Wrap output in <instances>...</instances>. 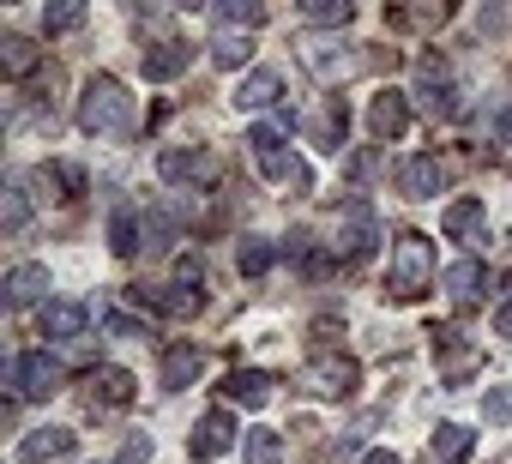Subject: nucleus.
I'll use <instances>...</instances> for the list:
<instances>
[{"label":"nucleus","instance_id":"f257e3e1","mask_svg":"<svg viewBox=\"0 0 512 464\" xmlns=\"http://www.w3.org/2000/svg\"><path fill=\"white\" fill-rule=\"evenodd\" d=\"M386 290L398 302H416L434 290V242L416 236V229H404V236L392 242V266H386Z\"/></svg>","mask_w":512,"mask_h":464},{"label":"nucleus","instance_id":"f03ea898","mask_svg":"<svg viewBox=\"0 0 512 464\" xmlns=\"http://www.w3.org/2000/svg\"><path fill=\"white\" fill-rule=\"evenodd\" d=\"M127 121H133V97H127V85L109 79V73H91L85 91H79V127L103 139V133H127Z\"/></svg>","mask_w":512,"mask_h":464},{"label":"nucleus","instance_id":"7ed1b4c3","mask_svg":"<svg viewBox=\"0 0 512 464\" xmlns=\"http://www.w3.org/2000/svg\"><path fill=\"white\" fill-rule=\"evenodd\" d=\"M61 380H67V368H61L49 350H25V356L7 362V386H13V398H55Z\"/></svg>","mask_w":512,"mask_h":464},{"label":"nucleus","instance_id":"20e7f679","mask_svg":"<svg viewBox=\"0 0 512 464\" xmlns=\"http://www.w3.org/2000/svg\"><path fill=\"white\" fill-rule=\"evenodd\" d=\"M374 236H380L374 205H368V199H344V205H338V242H332V260H368Z\"/></svg>","mask_w":512,"mask_h":464},{"label":"nucleus","instance_id":"39448f33","mask_svg":"<svg viewBox=\"0 0 512 464\" xmlns=\"http://www.w3.org/2000/svg\"><path fill=\"white\" fill-rule=\"evenodd\" d=\"M296 55H302V67H308L320 85H338V79H350V73H356V55H350V43H344V37H302V43H296Z\"/></svg>","mask_w":512,"mask_h":464},{"label":"nucleus","instance_id":"423d86ee","mask_svg":"<svg viewBox=\"0 0 512 464\" xmlns=\"http://www.w3.org/2000/svg\"><path fill=\"white\" fill-rule=\"evenodd\" d=\"M49 290H55V278H49V266H37V260H25V266H13L7 278H0V302H7L13 314H19V308H37V302L49 308V302H55Z\"/></svg>","mask_w":512,"mask_h":464},{"label":"nucleus","instance_id":"0eeeda50","mask_svg":"<svg viewBox=\"0 0 512 464\" xmlns=\"http://www.w3.org/2000/svg\"><path fill=\"white\" fill-rule=\"evenodd\" d=\"M416 103H422L434 121H452V115H458V85L446 79L440 61H422V67H416Z\"/></svg>","mask_w":512,"mask_h":464},{"label":"nucleus","instance_id":"6e6552de","mask_svg":"<svg viewBox=\"0 0 512 464\" xmlns=\"http://www.w3.org/2000/svg\"><path fill=\"white\" fill-rule=\"evenodd\" d=\"M440 284H446V296L458 302V308H470V302H482L488 290H494V272H488V260H452L446 272H440Z\"/></svg>","mask_w":512,"mask_h":464},{"label":"nucleus","instance_id":"1a4fd4ad","mask_svg":"<svg viewBox=\"0 0 512 464\" xmlns=\"http://www.w3.org/2000/svg\"><path fill=\"white\" fill-rule=\"evenodd\" d=\"M241 434H247V428H235L229 410H211V416H199V428L187 434V452H193V458H223Z\"/></svg>","mask_w":512,"mask_h":464},{"label":"nucleus","instance_id":"9d476101","mask_svg":"<svg viewBox=\"0 0 512 464\" xmlns=\"http://www.w3.org/2000/svg\"><path fill=\"white\" fill-rule=\"evenodd\" d=\"M440 187H446V163H440V157L416 151V157L398 163V193H404V199H434Z\"/></svg>","mask_w":512,"mask_h":464},{"label":"nucleus","instance_id":"9b49d317","mask_svg":"<svg viewBox=\"0 0 512 464\" xmlns=\"http://www.w3.org/2000/svg\"><path fill=\"white\" fill-rule=\"evenodd\" d=\"M404 127H410V91H380L374 103H368V133L374 139H404Z\"/></svg>","mask_w":512,"mask_h":464},{"label":"nucleus","instance_id":"f8f14e48","mask_svg":"<svg viewBox=\"0 0 512 464\" xmlns=\"http://www.w3.org/2000/svg\"><path fill=\"white\" fill-rule=\"evenodd\" d=\"M308 386L326 392V398H350V392L362 386V368H356L350 356H320V362L308 368Z\"/></svg>","mask_w":512,"mask_h":464},{"label":"nucleus","instance_id":"ddd939ff","mask_svg":"<svg viewBox=\"0 0 512 464\" xmlns=\"http://www.w3.org/2000/svg\"><path fill=\"white\" fill-rule=\"evenodd\" d=\"M440 229H446V242H482V229H488L482 199H452L440 211Z\"/></svg>","mask_w":512,"mask_h":464},{"label":"nucleus","instance_id":"4468645a","mask_svg":"<svg viewBox=\"0 0 512 464\" xmlns=\"http://www.w3.org/2000/svg\"><path fill=\"white\" fill-rule=\"evenodd\" d=\"M139 308H151V314H193L199 308V290H181V284H139V290H127Z\"/></svg>","mask_w":512,"mask_h":464},{"label":"nucleus","instance_id":"2eb2a0df","mask_svg":"<svg viewBox=\"0 0 512 464\" xmlns=\"http://www.w3.org/2000/svg\"><path fill=\"white\" fill-rule=\"evenodd\" d=\"M199 374H205V350H193V344H169L163 350V392H187Z\"/></svg>","mask_w":512,"mask_h":464},{"label":"nucleus","instance_id":"dca6fc26","mask_svg":"<svg viewBox=\"0 0 512 464\" xmlns=\"http://www.w3.org/2000/svg\"><path fill=\"white\" fill-rule=\"evenodd\" d=\"M73 440H79V434H73V428H55V422H49V428H31V434L19 440V458H25V464H49V458H67Z\"/></svg>","mask_w":512,"mask_h":464},{"label":"nucleus","instance_id":"f3484780","mask_svg":"<svg viewBox=\"0 0 512 464\" xmlns=\"http://www.w3.org/2000/svg\"><path fill=\"white\" fill-rule=\"evenodd\" d=\"M284 97V79L272 73V67H253V73H241V85H235V109H272Z\"/></svg>","mask_w":512,"mask_h":464},{"label":"nucleus","instance_id":"a211bd4d","mask_svg":"<svg viewBox=\"0 0 512 464\" xmlns=\"http://www.w3.org/2000/svg\"><path fill=\"white\" fill-rule=\"evenodd\" d=\"M85 320H91V314H85L79 302H49V308L37 314V326H43V338H55V344H73V338L85 332Z\"/></svg>","mask_w":512,"mask_h":464},{"label":"nucleus","instance_id":"6ab92c4d","mask_svg":"<svg viewBox=\"0 0 512 464\" xmlns=\"http://www.w3.org/2000/svg\"><path fill=\"white\" fill-rule=\"evenodd\" d=\"M157 175L163 181H199V175H211V157L187 151V145H169V151H157Z\"/></svg>","mask_w":512,"mask_h":464},{"label":"nucleus","instance_id":"aec40b11","mask_svg":"<svg viewBox=\"0 0 512 464\" xmlns=\"http://www.w3.org/2000/svg\"><path fill=\"white\" fill-rule=\"evenodd\" d=\"M187 61H193V49H187V43H175V37H169V43H151V49H145V79H151V85H163V79H175Z\"/></svg>","mask_w":512,"mask_h":464},{"label":"nucleus","instance_id":"412c9836","mask_svg":"<svg viewBox=\"0 0 512 464\" xmlns=\"http://www.w3.org/2000/svg\"><path fill=\"white\" fill-rule=\"evenodd\" d=\"M223 392H229L235 404H247V410H260V404L272 398V374H260V368H235V374L223 380Z\"/></svg>","mask_w":512,"mask_h":464},{"label":"nucleus","instance_id":"4be33fe9","mask_svg":"<svg viewBox=\"0 0 512 464\" xmlns=\"http://www.w3.org/2000/svg\"><path fill=\"white\" fill-rule=\"evenodd\" d=\"M139 242H145L139 211H133V205H115V217H109V248H115L121 260H133V254H139Z\"/></svg>","mask_w":512,"mask_h":464},{"label":"nucleus","instance_id":"5701e85b","mask_svg":"<svg viewBox=\"0 0 512 464\" xmlns=\"http://www.w3.org/2000/svg\"><path fill=\"white\" fill-rule=\"evenodd\" d=\"M205 49H211V61H217L223 73H241V67L253 61V37H247V31H217Z\"/></svg>","mask_w":512,"mask_h":464},{"label":"nucleus","instance_id":"b1692460","mask_svg":"<svg viewBox=\"0 0 512 464\" xmlns=\"http://www.w3.org/2000/svg\"><path fill=\"white\" fill-rule=\"evenodd\" d=\"M91 404H133V374L127 368H91Z\"/></svg>","mask_w":512,"mask_h":464},{"label":"nucleus","instance_id":"393cba45","mask_svg":"<svg viewBox=\"0 0 512 464\" xmlns=\"http://www.w3.org/2000/svg\"><path fill=\"white\" fill-rule=\"evenodd\" d=\"M470 446H476V434H470L464 422H440V428H434V464H464Z\"/></svg>","mask_w":512,"mask_h":464},{"label":"nucleus","instance_id":"a878e982","mask_svg":"<svg viewBox=\"0 0 512 464\" xmlns=\"http://www.w3.org/2000/svg\"><path fill=\"white\" fill-rule=\"evenodd\" d=\"M235 266H241L247 278H266V272L278 266V248H272L266 236H241V248H235Z\"/></svg>","mask_w":512,"mask_h":464},{"label":"nucleus","instance_id":"bb28decb","mask_svg":"<svg viewBox=\"0 0 512 464\" xmlns=\"http://www.w3.org/2000/svg\"><path fill=\"white\" fill-rule=\"evenodd\" d=\"M25 223H31V193H25V181H13L0 193V229H7V236H25Z\"/></svg>","mask_w":512,"mask_h":464},{"label":"nucleus","instance_id":"cd10ccee","mask_svg":"<svg viewBox=\"0 0 512 464\" xmlns=\"http://www.w3.org/2000/svg\"><path fill=\"white\" fill-rule=\"evenodd\" d=\"M241 458H247V464H278V458H284L278 428H247V434H241Z\"/></svg>","mask_w":512,"mask_h":464},{"label":"nucleus","instance_id":"c85d7f7f","mask_svg":"<svg viewBox=\"0 0 512 464\" xmlns=\"http://www.w3.org/2000/svg\"><path fill=\"white\" fill-rule=\"evenodd\" d=\"M217 25H223V31H260V25H266V7H260V0H223V7H217Z\"/></svg>","mask_w":512,"mask_h":464},{"label":"nucleus","instance_id":"c756f323","mask_svg":"<svg viewBox=\"0 0 512 464\" xmlns=\"http://www.w3.org/2000/svg\"><path fill=\"white\" fill-rule=\"evenodd\" d=\"M85 25V0H55V7H43V31L49 37H67Z\"/></svg>","mask_w":512,"mask_h":464},{"label":"nucleus","instance_id":"7c9ffc66","mask_svg":"<svg viewBox=\"0 0 512 464\" xmlns=\"http://www.w3.org/2000/svg\"><path fill=\"white\" fill-rule=\"evenodd\" d=\"M314 25H332V31H344L350 19H356V0H308V7H302Z\"/></svg>","mask_w":512,"mask_h":464},{"label":"nucleus","instance_id":"2f4dec72","mask_svg":"<svg viewBox=\"0 0 512 464\" xmlns=\"http://www.w3.org/2000/svg\"><path fill=\"white\" fill-rule=\"evenodd\" d=\"M0 67H7L13 79H25V73L37 67V49H31L25 37H0Z\"/></svg>","mask_w":512,"mask_h":464},{"label":"nucleus","instance_id":"473e14b6","mask_svg":"<svg viewBox=\"0 0 512 464\" xmlns=\"http://www.w3.org/2000/svg\"><path fill=\"white\" fill-rule=\"evenodd\" d=\"M482 422H494V428L512 422V386H488L482 392Z\"/></svg>","mask_w":512,"mask_h":464},{"label":"nucleus","instance_id":"72a5a7b5","mask_svg":"<svg viewBox=\"0 0 512 464\" xmlns=\"http://www.w3.org/2000/svg\"><path fill=\"white\" fill-rule=\"evenodd\" d=\"M175 242V217L169 211H145V248H169Z\"/></svg>","mask_w":512,"mask_h":464},{"label":"nucleus","instance_id":"f704fd0d","mask_svg":"<svg viewBox=\"0 0 512 464\" xmlns=\"http://www.w3.org/2000/svg\"><path fill=\"white\" fill-rule=\"evenodd\" d=\"M103 332H109V338H145V320H133V314H121V308H109V314H103Z\"/></svg>","mask_w":512,"mask_h":464},{"label":"nucleus","instance_id":"c9c22d12","mask_svg":"<svg viewBox=\"0 0 512 464\" xmlns=\"http://www.w3.org/2000/svg\"><path fill=\"white\" fill-rule=\"evenodd\" d=\"M151 452H157V440H151V434H127V446H121V458H115V464H151Z\"/></svg>","mask_w":512,"mask_h":464},{"label":"nucleus","instance_id":"e433bc0d","mask_svg":"<svg viewBox=\"0 0 512 464\" xmlns=\"http://www.w3.org/2000/svg\"><path fill=\"white\" fill-rule=\"evenodd\" d=\"M175 278H181V290H199V278H205L199 254H181V260H175Z\"/></svg>","mask_w":512,"mask_h":464},{"label":"nucleus","instance_id":"4c0bfd02","mask_svg":"<svg viewBox=\"0 0 512 464\" xmlns=\"http://www.w3.org/2000/svg\"><path fill=\"white\" fill-rule=\"evenodd\" d=\"M494 332L512 344V302H500V308H494Z\"/></svg>","mask_w":512,"mask_h":464},{"label":"nucleus","instance_id":"58836bf2","mask_svg":"<svg viewBox=\"0 0 512 464\" xmlns=\"http://www.w3.org/2000/svg\"><path fill=\"white\" fill-rule=\"evenodd\" d=\"M362 464H404V458H398V452H386V446H380V452H368V458H362Z\"/></svg>","mask_w":512,"mask_h":464}]
</instances>
